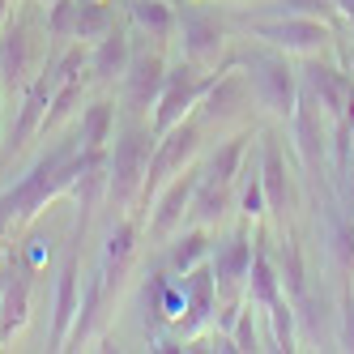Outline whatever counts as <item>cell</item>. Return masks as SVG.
<instances>
[{
    "label": "cell",
    "instance_id": "1",
    "mask_svg": "<svg viewBox=\"0 0 354 354\" xmlns=\"http://www.w3.org/2000/svg\"><path fill=\"white\" fill-rule=\"evenodd\" d=\"M158 145V133L145 129L141 120L124 124L120 137H115V149L107 158V201L115 209L133 205L141 196V184H145V167H149V154Z\"/></svg>",
    "mask_w": 354,
    "mask_h": 354
},
{
    "label": "cell",
    "instance_id": "2",
    "mask_svg": "<svg viewBox=\"0 0 354 354\" xmlns=\"http://www.w3.org/2000/svg\"><path fill=\"white\" fill-rule=\"evenodd\" d=\"M77 149H82V145L73 141L68 149H52V154H43V158L30 167L26 180H21L13 192L0 196V205L13 214V222L30 218V214H35V209H43L56 192H64V188L73 184V175H77Z\"/></svg>",
    "mask_w": 354,
    "mask_h": 354
},
{
    "label": "cell",
    "instance_id": "3",
    "mask_svg": "<svg viewBox=\"0 0 354 354\" xmlns=\"http://www.w3.org/2000/svg\"><path fill=\"white\" fill-rule=\"evenodd\" d=\"M243 73L252 82V98L277 120H290L299 107V90H295V68L286 64V56L277 47H265V52L243 56Z\"/></svg>",
    "mask_w": 354,
    "mask_h": 354
},
{
    "label": "cell",
    "instance_id": "4",
    "mask_svg": "<svg viewBox=\"0 0 354 354\" xmlns=\"http://www.w3.org/2000/svg\"><path fill=\"white\" fill-rule=\"evenodd\" d=\"M214 77H218V73H205L192 60H184L180 68H167V86L158 94V103H154V133L158 137L171 133L175 124H180L201 103V98H205V90L214 86Z\"/></svg>",
    "mask_w": 354,
    "mask_h": 354
},
{
    "label": "cell",
    "instance_id": "5",
    "mask_svg": "<svg viewBox=\"0 0 354 354\" xmlns=\"http://www.w3.org/2000/svg\"><path fill=\"white\" fill-rule=\"evenodd\" d=\"M196 149H201V129H196V124H188V120H180L171 133L158 137L154 154H149V167H145L141 192H145V196H158V188L171 180V175H180V171L196 158Z\"/></svg>",
    "mask_w": 354,
    "mask_h": 354
},
{
    "label": "cell",
    "instance_id": "6",
    "mask_svg": "<svg viewBox=\"0 0 354 354\" xmlns=\"http://www.w3.org/2000/svg\"><path fill=\"white\" fill-rule=\"evenodd\" d=\"M196 184H201V171H180L171 184L158 188V205H154V214H149V239L162 243V239H171L184 226V214L192 205Z\"/></svg>",
    "mask_w": 354,
    "mask_h": 354
},
{
    "label": "cell",
    "instance_id": "7",
    "mask_svg": "<svg viewBox=\"0 0 354 354\" xmlns=\"http://www.w3.org/2000/svg\"><path fill=\"white\" fill-rule=\"evenodd\" d=\"M162 86H167V64H162V56H154V52L133 56L129 68H124V107H129L133 115H145L149 107L158 103Z\"/></svg>",
    "mask_w": 354,
    "mask_h": 354
},
{
    "label": "cell",
    "instance_id": "8",
    "mask_svg": "<svg viewBox=\"0 0 354 354\" xmlns=\"http://www.w3.org/2000/svg\"><path fill=\"white\" fill-rule=\"evenodd\" d=\"M175 21H180V35H184V60L209 68L222 56V47H226L222 26H218L209 13H201L196 5H184L180 13H175Z\"/></svg>",
    "mask_w": 354,
    "mask_h": 354
},
{
    "label": "cell",
    "instance_id": "9",
    "mask_svg": "<svg viewBox=\"0 0 354 354\" xmlns=\"http://www.w3.org/2000/svg\"><path fill=\"white\" fill-rule=\"evenodd\" d=\"M257 35L269 47H277V52H320V47L328 43V26L320 17H308V13L282 17V21H261Z\"/></svg>",
    "mask_w": 354,
    "mask_h": 354
},
{
    "label": "cell",
    "instance_id": "10",
    "mask_svg": "<svg viewBox=\"0 0 354 354\" xmlns=\"http://www.w3.org/2000/svg\"><path fill=\"white\" fill-rule=\"evenodd\" d=\"M248 103H252V82H248V73H218L214 86L205 90V103H201L205 111H201V115L214 120V124H218V120H235Z\"/></svg>",
    "mask_w": 354,
    "mask_h": 354
},
{
    "label": "cell",
    "instance_id": "11",
    "mask_svg": "<svg viewBox=\"0 0 354 354\" xmlns=\"http://www.w3.org/2000/svg\"><path fill=\"white\" fill-rule=\"evenodd\" d=\"M214 308H218V277H214V269H192V273H184V337H192L201 324H205L209 316H214Z\"/></svg>",
    "mask_w": 354,
    "mask_h": 354
},
{
    "label": "cell",
    "instance_id": "12",
    "mask_svg": "<svg viewBox=\"0 0 354 354\" xmlns=\"http://www.w3.org/2000/svg\"><path fill=\"white\" fill-rule=\"evenodd\" d=\"M47 103H52V82H47V73L35 82H26L21 90V107H17V124H13V137H9V154L21 149L39 129H43V115H47Z\"/></svg>",
    "mask_w": 354,
    "mask_h": 354
},
{
    "label": "cell",
    "instance_id": "13",
    "mask_svg": "<svg viewBox=\"0 0 354 354\" xmlns=\"http://www.w3.org/2000/svg\"><path fill=\"white\" fill-rule=\"evenodd\" d=\"M77 290H82V277H77V252H68L64 265H60V277H56V316H52V346H64L68 328H73V316H77Z\"/></svg>",
    "mask_w": 354,
    "mask_h": 354
},
{
    "label": "cell",
    "instance_id": "14",
    "mask_svg": "<svg viewBox=\"0 0 354 354\" xmlns=\"http://www.w3.org/2000/svg\"><path fill=\"white\" fill-rule=\"evenodd\" d=\"M303 82H308V90L333 115H342L346 103L354 98V77H350V73H337L333 64H308V68H303Z\"/></svg>",
    "mask_w": 354,
    "mask_h": 354
},
{
    "label": "cell",
    "instance_id": "15",
    "mask_svg": "<svg viewBox=\"0 0 354 354\" xmlns=\"http://www.w3.org/2000/svg\"><path fill=\"white\" fill-rule=\"evenodd\" d=\"M290 133H295L299 162L316 175V171H320V162H324V133H320V115L312 111L308 98H303V103L295 107V115H290Z\"/></svg>",
    "mask_w": 354,
    "mask_h": 354
},
{
    "label": "cell",
    "instance_id": "16",
    "mask_svg": "<svg viewBox=\"0 0 354 354\" xmlns=\"http://www.w3.org/2000/svg\"><path fill=\"white\" fill-rule=\"evenodd\" d=\"M252 239H248V231H235V235H226L222 243H218V257H214V277H218V286H235V282H243L248 277V269H252Z\"/></svg>",
    "mask_w": 354,
    "mask_h": 354
},
{
    "label": "cell",
    "instance_id": "17",
    "mask_svg": "<svg viewBox=\"0 0 354 354\" xmlns=\"http://www.w3.org/2000/svg\"><path fill=\"white\" fill-rule=\"evenodd\" d=\"M129 60H133V47H129V39H124L120 30H111V35H103L94 43V52H90V73H94V82H115V77H124V68H129Z\"/></svg>",
    "mask_w": 354,
    "mask_h": 354
},
{
    "label": "cell",
    "instance_id": "18",
    "mask_svg": "<svg viewBox=\"0 0 354 354\" xmlns=\"http://www.w3.org/2000/svg\"><path fill=\"white\" fill-rule=\"evenodd\" d=\"M261 184H265V201H269V209L277 214H286L290 209V201H295V188H290V175H286V162H282V149H277V141L269 137L265 141V167H261Z\"/></svg>",
    "mask_w": 354,
    "mask_h": 354
},
{
    "label": "cell",
    "instance_id": "19",
    "mask_svg": "<svg viewBox=\"0 0 354 354\" xmlns=\"http://www.w3.org/2000/svg\"><path fill=\"white\" fill-rule=\"evenodd\" d=\"M26 68H30V35L21 26H13V30L0 35V82L17 86L26 77Z\"/></svg>",
    "mask_w": 354,
    "mask_h": 354
},
{
    "label": "cell",
    "instance_id": "20",
    "mask_svg": "<svg viewBox=\"0 0 354 354\" xmlns=\"http://www.w3.org/2000/svg\"><path fill=\"white\" fill-rule=\"evenodd\" d=\"M133 248H137V226L133 222H120L115 231L107 235V248H103V286H111L115 277L124 273V265H129V257H133Z\"/></svg>",
    "mask_w": 354,
    "mask_h": 354
},
{
    "label": "cell",
    "instance_id": "21",
    "mask_svg": "<svg viewBox=\"0 0 354 354\" xmlns=\"http://www.w3.org/2000/svg\"><path fill=\"white\" fill-rule=\"evenodd\" d=\"M115 30V13L103 0H77V26H73V39L82 43H98L103 35Z\"/></svg>",
    "mask_w": 354,
    "mask_h": 354
},
{
    "label": "cell",
    "instance_id": "22",
    "mask_svg": "<svg viewBox=\"0 0 354 354\" xmlns=\"http://www.w3.org/2000/svg\"><path fill=\"white\" fill-rule=\"evenodd\" d=\"M209 257V239H205V231H184V235H171V252H167V265H171V273H192L201 261Z\"/></svg>",
    "mask_w": 354,
    "mask_h": 354
},
{
    "label": "cell",
    "instance_id": "23",
    "mask_svg": "<svg viewBox=\"0 0 354 354\" xmlns=\"http://www.w3.org/2000/svg\"><path fill=\"white\" fill-rule=\"evenodd\" d=\"M248 286H252V303L257 308H273L277 299H282V277H277V269H273V261L265 257V252H257L252 257V269H248Z\"/></svg>",
    "mask_w": 354,
    "mask_h": 354
},
{
    "label": "cell",
    "instance_id": "24",
    "mask_svg": "<svg viewBox=\"0 0 354 354\" xmlns=\"http://www.w3.org/2000/svg\"><path fill=\"white\" fill-rule=\"evenodd\" d=\"M26 308H30V282L26 273H13L5 295H0V333H13L26 324Z\"/></svg>",
    "mask_w": 354,
    "mask_h": 354
},
{
    "label": "cell",
    "instance_id": "25",
    "mask_svg": "<svg viewBox=\"0 0 354 354\" xmlns=\"http://www.w3.org/2000/svg\"><path fill=\"white\" fill-rule=\"evenodd\" d=\"M111 129H115V103L98 98V103H90V107H86V115H82L77 145H82V149H103V141L111 137Z\"/></svg>",
    "mask_w": 354,
    "mask_h": 354
},
{
    "label": "cell",
    "instance_id": "26",
    "mask_svg": "<svg viewBox=\"0 0 354 354\" xmlns=\"http://www.w3.org/2000/svg\"><path fill=\"white\" fill-rule=\"evenodd\" d=\"M188 214H192L196 226L218 222V218L226 214V184H222V180H209V175H201V184H196V192H192Z\"/></svg>",
    "mask_w": 354,
    "mask_h": 354
},
{
    "label": "cell",
    "instance_id": "27",
    "mask_svg": "<svg viewBox=\"0 0 354 354\" xmlns=\"http://www.w3.org/2000/svg\"><path fill=\"white\" fill-rule=\"evenodd\" d=\"M324 239H328V257L342 273L354 269V218L350 214H328V226H324Z\"/></svg>",
    "mask_w": 354,
    "mask_h": 354
},
{
    "label": "cell",
    "instance_id": "28",
    "mask_svg": "<svg viewBox=\"0 0 354 354\" xmlns=\"http://www.w3.org/2000/svg\"><path fill=\"white\" fill-rule=\"evenodd\" d=\"M129 13L141 30H149L154 39H167L175 30V9L167 0H129Z\"/></svg>",
    "mask_w": 354,
    "mask_h": 354
},
{
    "label": "cell",
    "instance_id": "29",
    "mask_svg": "<svg viewBox=\"0 0 354 354\" xmlns=\"http://www.w3.org/2000/svg\"><path fill=\"white\" fill-rule=\"evenodd\" d=\"M103 277H94V282L86 286V299L77 303V316H73V328H68V337L64 346H82L90 337V328H94V316H98V303H103Z\"/></svg>",
    "mask_w": 354,
    "mask_h": 354
},
{
    "label": "cell",
    "instance_id": "30",
    "mask_svg": "<svg viewBox=\"0 0 354 354\" xmlns=\"http://www.w3.org/2000/svg\"><path fill=\"white\" fill-rule=\"evenodd\" d=\"M243 154H248V137H231L218 154L209 158V167H205V175L209 180H222V184H231L235 175H239V167H243Z\"/></svg>",
    "mask_w": 354,
    "mask_h": 354
},
{
    "label": "cell",
    "instance_id": "31",
    "mask_svg": "<svg viewBox=\"0 0 354 354\" xmlns=\"http://www.w3.org/2000/svg\"><path fill=\"white\" fill-rule=\"evenodd\" d=\"M269 320H273V342L277 350H299V328H295V308L286 299H277L269 308Z\"/></svg>",
    "mask_w": 354,
    "mask_h": 354
},
{
    "label": "cell",
    "instance_id": "32",
    "mask_svg": "<svg viewBox=\"0 0 354 354\" xmlns=\"http://www.w3.org/2000/svg\"><path fill=\"white\" fill-rule=\"evenodd\" d=\"M82 98V82H64L52 90V103H47V115H43V129H56L73 115V103Z\"/></svg>",
    "mask_w": 354,
    "mask_h": 354
},
{
    "label": "cell",
    "instance_id": "33",
    "mask_svg": "<svg viewBox=\"0 0 354 354\" xmlns=\"http://www.w3.org/2000/svg\"><path fill=\"white\" fill-rule=\"evenodd\" d=\"M82 68H90V56H86V47H73V52H64L47 68V82H52V90L64 86V82H82Z\"/></svg>",
    "mask_w": 354,
    "mask_h": 354
},
{
    "label": "cell",
    "instance_id": "34",
    "mask_svg": "<svg viewBox=\"0 0 354 354\" xmlns=\"http://www.w3.org/2000/svg\"><path fill=\"white\" fill-rule=\"evenodd\" d=\"M282 282H286V290H290L295 299L303 295V248H299L295 235L282 239Z\"/></svg>",
    "mask_w": 354,
    "mask_h": 354
},
{
    "label": "cell",
    "instance_id": "35",
    "mask_svg": "<svg viewBox=\"0 0 354 354\" xmlns=\"http://www.w3.org/2000/svg\"><path fill=\"white\" fill-rule=\"evenodd\" d=\"M77 26V0H52V17H47V30L56 39H73Z\"/></svg>",
    "mask_w": 354,
    "mask_h": 354
},
{
    "label": "cell",
    "instance_id": "36",
    "mask_svg": "<svg viewBox=\"0 0 354 354\" xmlns=\"http://www.w3.org/2000/svg\"><path fill=\"white\" fill-rule=\"evenodd\" d=\"M231 337H235V350H261V346H257V324H252V312H239V316H235Z\"/></svg>",
    "mask_w": 354,
    "mask_h": 354
},
{
    "label": "cell",
    "instance_id": "37",
    "mask_svg": "<svg viewBox=\"0 0 354 354\" xmlns=\"http://www.w3.org/2000/svg\"><path fill=\"white\" fill-rule=\"evenodd\" d=\"M337 346L354 350V295L342 299V320H337Z\"/></svg>",
    "mask_w": 354,
    "mask_h": 354
},
{
    "label": "cell",
    "instance_id": "38",
    "mask_svg": "<svg viewBox=\"0 0 354 354\" xmlns=\"http://www.w3.org/2000/svg\"><path fill=\"white\" fill-rule=\"evenodd\" d=\"M243 214H248V218L265 214V184H252V188H243Z\"/></svg>",
    "mask_w": 354,
    "mask_h": 354
},
{
    "label": "cell",
    "instance_id": "39",
    "mask_svg": "<svg viewBox=\"0 0 354 354\" xmlns=\"http://www.w3.org/2000/svg\"><path fill=\"white\" fill-rule=\"evenodd\" d=\"M333 5H337V9H342V13H346L350 21H354V0H333Z\"/></svg>",
    "mask_w": 354,
    "mask_h": 354
},
{
    "label": "cell",
    "instance_id": "40",
    "mask_svg": "<svg viewBox=\"0 0 354 354\" xmlns=\"http://www.w3.org/2000/svg\"><path fill=\"white\" fill-rule=\"evenodd\" d=\"M9 9H13V0H0V26H5V17H9Z\"/></svg>",
    "mask_w": 354,
    "mask_h": 354
},
{
    "label": "cell",
    "instance_id": "41",
    "mask_svg": "<svg viewBox=\"0 0 354 354\" xmlns=\"http://www.w3.org/2000/svg\"><path fill=\"white\" fill-rule=\"evenodd\" d=\"M350 77H354V52H350Z\"/></svg>",
    "mask_w": 354,
    "mask_h": 354
},
{
    "label": "cell",
    "instance_id": "42",
    "mask_svg": "<svg viewBox=\"0 0 354 354\" xmlns=\"http://www.w3.org/2000/svg\"><path fill=\"white\" fill-rule=\"evenodd\" d=\"M0 98H5V82H0Z\"/></svg>",
    "mask_w": 354,
    "mask_h": 354
}]
</instances>
